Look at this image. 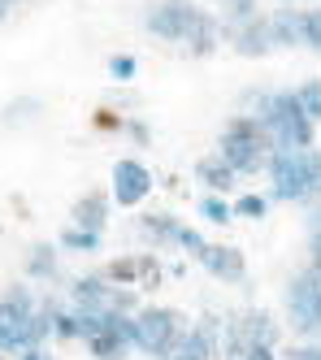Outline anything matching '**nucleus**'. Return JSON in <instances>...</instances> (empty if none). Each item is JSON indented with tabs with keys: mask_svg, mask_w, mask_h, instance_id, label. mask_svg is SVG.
<instances>
[{
	"mask_svg": "<svg viewBox=\"0 0 321 360\" xmlns=\"http://www.w3.org/2000/svg\"><path fill=\"white\" fill-rule=\"evenodd\" d=\"M308 5H321V0H308Z\"/></svg>",
	"mask_w": 321,
	"mask_h": 360,
	"instance_id": "c03bdc74",
	"label": "nucleus"
},
{
	"mask_svg": "<svg viewBox=\"0 0 321 360\" xmlns=\"http://www.w3.org/2000/svg\"><path fill=\"white\" fill-rule=\"evenodd\" d=\"M213 13L200 0H148L144 9V31L165 39V44H187Z\"/></svg>",
	"mask_w": 321,
	"mask_h": 360,
	"instance_id": "20e7f679",
	"label": "nucleus"
},
{
	"mask_svg": "<svg viewBox=\"0 0 321 360\" xmlns=\"http://www.w3.org/2000/svg\"><path fill=\"white\" fill-rule=\"evenodd\" d=\"M13 5H18V0H13Z\"/></svg>",
	"mask_w": 321,
	"mask_h": 360,
	"instance_id": "a18cd8bd",
	"label": "nucleus"
},
{
	"mask_svg": "<svg viewBox=\"0 0 321 360\" xmlns=\"http://www.w3.org/2000/svg\"><path fill=\"white\" fill-rule=\"evenodd\" d=\"M218 152H222V161L244 178V174H260V169H270V157H274V139L270 131L248 117V113H234L226 126H222V139H218Z\"/></svg>",
	"mask_w": 321,
	"mask_h": 360,
	"instance_id": "f257e3e1",
	"label": "nucleus"
},
{
	"mask_svg": "<svg viewBox=\"0 0 321 360\" xmlns=\"http://www.w3.org/2000/svg\"><path fill=\"white\" fill-rule=\"evenodd\" d=\"M26 274L31 278H57V248L52 243H35L26 256Z\"/></svg>",
	"mask_w": 321,
	"mask_h": 360,
	"instance_id": "aec40b11",
	"label": "nucleus"
},
{
	"mask_svg": "<svg viewBox=\"0 0 321 360\" xmlns=\"http://www.w3.org/2000/svg\"><path fill=\"white\" fill-rule=\"evenodd\" d=\"M160 278H165V269H160V256L139 252V291H156Z\"/></svg>",
	"mask_w": 321,
	"mask_h": 360,
	"instance_id": "a878e982",
	"label": "nucleus"
},
{
	"mask_svg": "<svg viewBox=\"0 0 321 360\" xmlns=\"http://www.w3.org/2000/svg\"><path fill=\"white\" fill-rule=\"evenodd\" d=\"M278 5H296V0H278Z\"/></svg>",
	"mask_w": 321,
	"mask_h": 360,
	"instance_id": "37998d69",
	"label": "nucleus"
},
{
	"mask_svg": "<svg viewBox=\"0 0 321 360\" xmlns=\"http://www.w3.org/2000/svg\"><path fill=\"white\" fill-rule=\"evenodd\" d=\"M122 209H135V204H144L152 195V169L139 165L135 157H122L113 161V191H109Z\"/></svg>",
	"mask_w": 321,
	"mask_h": 360,
	"instance_id": "6e6552de",
	"label": "nucleus"
},
{
	"mask_svg": "<svg viewBox=\"0 0 321 360\" xmlns=\"http://www.w3.org/2000/svg\"><path fill=\"white\" fill-rule=\"evenodd\" d=\"M122 131H126L130 139H135V143H148V139H152V131H148V126H144L139 117H126V126H122Z\"/></svg>",
	"mask_w": 321,
	"mask_h": 360,
	"instance_id": "72a5a7b5",
	"label": "nucleus"
},
{
	"mask_svg": "<svg viewBox=\"0 0 321 360\" xmlns=\"http://www.w3.org/2000/svg\"><path fill=\"white\" fill-rule=\"evenodd\" d=\"M308 252H313V256H321V226H317L313 235H308Z\"/></svg>",
	"mask_w": 321,
	"mask_h": 360,
	"instance_id": "ea45409f",
	"label": "nucleus"
},
{
	"mask_svg": "<svg viewBox=\"0 0 321 360\" xmlns=\"http://www.w3.org/2000/svg\"><path fill=\"white\" fill-rule=\"evenodd\" d=\"M109 209H113V195L109 191H83L70 209V226H83V230H104L109 226Z\"/></svg>",
	"mask_w": 321,
	"mask_h": 360,
	"instance_id": "f8f14e48",
	"label": "nucleus"
},
{
	"mask_svg": "<svg viewBox=\"0 0 321 360\" xmlns=\"http://www.w3.org/2000/svg\"><path fill=\"white\" fill-rule=\"evenodd\" d=\"M178 248H182L187 256H196V261H200V256L208 252V239L200 235V230H196V226H182V235H178Z\"/></svg>",
	"mask_w": 321,
	"mask_h": 360,
	"instance_id": "7c9ffc66",
	"label": "nucleus"
},
{
	"mask_svg": "<svg viewBox=\"0 0 321 360\" xmlns=\"http://www.w3.org/2000/svg\"><path fill=\"white\" fill-rule=\"evenodd\" d=\"M300 13H304V48L321 53V5H308Z\"/></svg>",
	"mask_w": 321,
	"mask_h": 360,
	"instance_id": "c756f323",
	"label": "nucleus"
},
{
	"mask_svg": "<svg viewBox=\"0 0 321 360\" xmlns=\"http://www.w3.org/2000/svg\"><path fill=\"white\" fill-rule=\"evenodd\" d=\"M244 360H282L270 343H248V352H244Z\"/></svg>",
	"mask_w": 321,
	"mask_h": 360,
	"instance_id": "c9c22d12",
	"label": "nucleus"
},
{
	"mask_svg": "<svg viewBox=\"0 0 321 360\" xmlns=\"http://www.w3.org/2000/svg\"><path fill=\"white\" fill-rule=\"evenodd\" d=\"M222 39H226V31H222V18L213 13V18L204 22V27H200V31H196L191 39H187V57L204 61V57H213V53H218V48H222Z\"/></svg>",
	"mask_w": 321,
	"mask_h": 360,
	"instance_id": "f3484780",
	"label": "nucleus"
},
{
	"mask_svg": "<svg viewBox=\"0 0 321 360\" xmlns=\"http://www.w3.org/2000/svg\"><path fill=\"white\" fill-rule=\"evenodd\" d=\"M9 13H13V0H0V22H5Z\"/></svg>",
	"mask_w": 321,
	"mask_h": 360,
	"instance_id": "a19ab883",
	"label": "nucleus"
},
{
	"mask_svg": "<svg viewBox=\"0 0 321 360\" xmlns=\"http://www.w3.org/2000/svg\"><path fill=\"white\" fill-rule=\"evenodd\" d=\"M87 352L96 356V360H126V352H130V343L122 339V334H113L109 326H104L96 339H87Z\"/></svg>",
	"mask_w": 321,
	"mask_h": 360,
	"instance_id": "6ab92c4d",
	"label": "nucleus"
},
{
	"mask_svg": "<svg viewBox=\"0 0 321 360\" xmlns=\"http://www.w3.org/2000/svg\"><path fill=\"white\" fill-rule=\"evenodd\" d=\"M96 126H100V131H122L126 117H118L113 109H100V113H96Z\"/></svg>",
	"mask_w": 321,
	"mask_h": 360,
	"instance_id": "f704fd0d",
	"label": "nucleus"
},
{
	"mask_svg": "<svg viewBox=\"0 0 321 360\" xmlns=\"http://www.w3.org/2000/svg\"><path fill=\"white\" fill-rule=\"evenodd\" d=\"M222 5V31H234V27H244V22L260 18V0H218Z\"/></svg>",
	"mask_w": 321,
	"mask_h": 360,
	"instance_id": "a211bd4d",
	"label": "nucleus"
},
{
	"mask_svg": "<svg viewBox=\"0 0 321 360\" xmlns=\"http://www.w3.org/2000/svg\"><path fill=\"white\" fill-rule=\"evenodd\" d=\"M226 44L234 48V57H244V61H260V57H270V53H274V31H270V13H260V18L244 22V27L226 31Z\"/></svg>",
	"mask_w": 321,
	"mask_h": 360,
	"instance_id": "1a4fd4ad",
	"label": "nucleus"
},
{
	"mask_svg": "<svg viewBox=\"0 0 321 360\" xmlns=\"http://www.w3.org/2000/svg\"><path fill=\"white\" fill-rule=\"evenodd\" d=\"M39 313V300L26 282H13L0 295V326H5V352H18L22 356V334L31 326V317Z\"/></svg>",
	"mask_w": 321,
	"mask_h": 360,
	"instance_id": "0eeeda50",
	"label": "nucleus"
},
{
	"mask_svg": "<svg viewBox=\"0 0 321 360\" xmlns=\"http://www.w3.org/2000/svg\"><path fill=\"white\" fill-rule=\"evenodd\" d=\"M270 31H274V48H304V13L296 5H278L270 13Z\"/></svg>",
	"mask_w": 321,
	"mask_h": 360,
	"instance_id": "4468645a",
	"label": "nucleus"
},
{
	"mask_svg": "<svg viewBox=\"0 0 321 360\" xmlns=\"http://www.w3.org/2000/svg\"><path fill=\"white\" fill-rule=\"evenodd\" d=\"M44 105L35 96H22V100H9L5 109H0V126H18V122H31L35 113H39Z\"/></svg>",
	"mask_w": 321,
	"mask_h": 360,
	"instance_id": "393cba45",
	"label": "nucleus"
},
{
	"mask_svg": "<svg viewBox=\"0 0 321 360\" xmlns=\"http://www.w3.org/2000/svg\"><path fill=\"white\" fill-rule=\"evenodd\" d=\"M187 330H191L187 313L165 308V304H144L135 313V352H144L152 360H170L174 347L187 339Z\"/></svg>",
	"mask_w": 321,
	"mask_h": 360,
	"instance_id": "f03ea898",
	"label": "nucleus"
},
{
	"mask_svg": "<svg viewBox=\"0 0 321 360\" xmlns=\"http://www.w3.org/2000/svg\"><path fill=\"white\" fill-rule=\"evenodd\" d=\"M234 217H239V221H265V217H270V195L244 191V195L234 200Z\"/></svg>",
	"mask_w": 321,
	"mask_h": 360,
	"instance_id": "b1692460",
	"label": "nucleus"
},
{
	"mask_svg": "<svg viewBox=\"0 0 321 360\" xmlns=\"http://www.w3.org/2000/svg\"><path fill=\"white\" fill-rule=\"evenodd\" d=\"M308 265H317V274H321V256H313V261H308Z\"/></svg>",
	"mask_w": 321,
	"mask_h": 360,
	"instance_id": "79ce46f5",
	"label": "nucleus"
},
{
	"mask_svg": "<svg viewBox=\"0 0 321 360\" xmlns=\"http://www.w3.org/2000/svg\"><path fill=\"white\" fill-rule=\"evenodd\" d=\"M265 131H270L274 148H313V135H317V122H308L304 105L296 91H274V105L265 117H256Z\"/></svg>",
	"mask_w": 321,
	"mask_h": 360,
	"instance_id": "423d86ee",
	"label": "nucleus"
},
{
	"mask_svg": "<svg viewBox=\"0 0 321 360\" xmlns=\"http://www.w3.org/2000/svg\"><path fill=\"white\" fill-rule=\"evenodd\" d=\"M139 291H130V287H113L109 291V313H130V317H135L139 313Z\"/></svg>",
	"mask_w": 321,
	"mask_h": 360,
	"instance_id": "cd10ccee",
	"label": "nucleus"
},
{
	"mask_svg": "<svg viewBox=\"0 0 321 360\" xmlns=\"http://www.w3.org/2000/svg\"><path fill=\"white\" fill-rule=\"evenodd\" d=\"M287 321H291L296 339L321 343V274H317V265H304L287 282Z\"/></svg>",
	"mask_w": 321,
	"mask_h": 360,
	"instance_id": "39448f33",
	"label": "nucleus"
},
{
	"mask_svg": "<svg viewBox=\"0 0 321 360\" xmlns=\"http://www.w3.org/2000/svg\"><path fill=\"white\" fill-rule=\"evenodd\" d=\"M296 96H300L308 122H321V79H304V83L296 87Z\"/></svg>",
	"mask_w": 321,
	"mask_h": 360,
	"instance_id": "bb28decb",
	"label": "nucleus"
},
{
	"mask_svg": "<svg viewBox=\"0 0 321 360\" xmlns=\"http://www.w3.org/2000/svg\"><path fill=\"white\" fill-rule=\"evenodd\" d=\"M109 291H113V282L104 274H83L70 282L74 308H87V313H109Z\"/></svg>",
	"mask_w": 321,
	"mask_h": 360,
	"instance_id": "9b49d317",
	"label": "nucleus"
},
{
	"mask_svg": "<svg viewBox=\"0 0 321 360\" xmlns=\"http://www.w3.org/2000/svg\"><path fill=\"white\" fill-rule=\"evenodd\" d=\"M308 221H313V230L321 226V195H313V200H308Z\"/></svg>",
	"mask_w": 321,
	"mask_h": 360,
	"instance_id": "4c0bfd02",
	"label": "nucleus"
},
{
	"mask_svg": "<svg viewBox=\"0 0 321 360\" xmlns=\"http://www.w3.org/2000/svg\"><path fill=\"white\" fill-rule=\"evenodd\" d=\"M196 209H200V217H204L208 226H230V221H234V204H230L226 195H213V191H208Z\"/></svg>",
	"mask_w": 321,
	"mask_h": 360,
	"instance_id": "412c9836",
	"label": "nucleus"
},
{
	"mask_svg": "<svg viewBox=\"0 0 321 360\" xmlns=\"http://www.w3.org/2000/svg\"><path fill=\"white\" fill-rule=\"evenodd\" d=\"M239 326H244L248 343H270V347H278V339H282V326L274 321L270 308H244V313H239Z\"/></svg>",
	"mask_w": 321,
	"mask_h": 360,
	"instance_id": "2eb2a0df",
	"label": "nucleus"
},
{
	"mask_svg": "<svg viewBox=\"0 0 321 360\" xmlns=\"http://www.w3.org/2000/svg\"><path fill=\"white\" fill-rule=\"evenodd\" d=\"M109 100H113V105H139V96H135V91H113Z\"/></svg>",
	"mask_w": 321,
	"mask_h": 360,
	"instance_id": "58836bf2",
	"label": "nucleus"
},
{
	"mask_svg": "<svg viewBox=\"0 0 321 360\" xmlns=\"http://www.w3.org/2000/svg\"><path fill=\"white\" fill-rule=\"evenodd\" d=\"M135 74H139V61L130 57V53L109 57V79H113V83H135Z\"/></svg>",
	"mask_w": 321,
	"mask_h": 360,
	"instance_id": "c85d7f7f",
	"label": "nucleus"
},
{
	"mask_svg": "<svg viewBox=\"0 0 321 360\" xmlns=\"http://www.w3.org/2000/svg\"><path fill=\"white\" fill-rule=\"evenodd\" d=\"M57 248L65 252H100V230H83V226H65Z\"/></svg>",
	"mask_w": 321,
	"mask_h": 360,
	"instance_id": "4be33fe9",
	"label": "nucleus"
},
{
	"mask_svg": "<svg viewBox=\"0 0 321 360\" xmlns=\"http://www.w3.org/2000/svg\"><path fill=\"white\" fill-rule=\"evenodd\" d=\"M52 339H78L74 308H57V330H52Z\"/></svg>",
	"mask_w": 321,
	"mask_h": 360,
	"instance_id": "2f4dec72",
	"label": "nucleus"
},
{
	"mask_svg": "<svg viewBox=\"0 0 321 360\" xmlns=\"http://www.w3.org/2000/svg\"><path fill=\"white\" fill-rule=\"evenodd\" d=\"M139 230H144V239L152 248H178V235H182V221L174 213H144L139 217Z\"/></svg>",
	"mask_w": 321,
	"mask_h": 360,
	"instance_id": "dca6fc26",
	"label": "nucleus"
},
{
	"mask_svg": "<svg viewBox=\"0 0 321 360\" xmlns=\"http://www.w3.org/2000/svg\"><path fill=\"white\" fill-rule=\"evenodd\" d=\"M191 174H196V183H200V187H208L213 195H226V191H234V187H239V174L222 161V152H204V157L196 161V169H191Z\"/></svg>",
	"mask_w": 321,
	"mask_h": 360,
	"instance_id": "ddd939ff",
	"label": "nucleus"
},
{
	"mask_svg": "<svg viewBox=\"0 0 321 360\" xmlns=\"http://www.w3.org/2000/svg\"><path fill=\"white\" fill-rule=\"evenodd\" d=\"M200 265L213 278H222V282H248V256L234 243H208V252L200 256Z\"/></svg>",
	"mask_w": 321,
	"mask_h": 360,
	"instance_id": "9d476101",
	"label": "nucleus"
},
{
	"mask_svg": "<svg viewBox=\"0 0 321 360\" xmlns=\"http://www.w3.org/2000/svg\"><path fill=\"white\" fill-rule=\"evenodd\" d=\"M18 360H57V356H52L48 347H31V352H22Z\"/></svg>",
	"mask_w": 321,
	"mask_h": 360,
	"instance_id": "e433bc0d",
	"label": "nucleus"
},
{
	"mask_svg": "<svg viewBox=\"0 0 321 360\" xmlns=\"http://www.w3.org/2000/svg\"><path fill=\"white\" fill-rule=\"evenodd\" d=\"M104 278H109L113 287H139V256H118V261H109Z\"/></svg>",
	"mask_w": 321,
	"mask_h": 360,
	"instance_id": "5701e85b",
	"label": "nucleus"
},
{
	"mask_svg": "<svg viewBox=\"0 0 321 360\" xmlns=\"http://www.w3.org/2000/svg\"><path fill=\"white\" fill-rule=\"evenodd\" d=\"M270 200H282V204H308L313 195H321V183L317 174L308 169V148H278L270 157Z\"/></svg>",
	"mask_w": 321,
	"mask_h": 360,
	"instance_id": "7ed1b4c3",
	"label": "nucleus"
},
{
	"mask_svg": "<svg viewBox=\"0 0 321 360\" xmlns=\"http://www.w3.org/2000/svg\"><path fill=\"white\" fill-rule=\"evenodd\" d=\"M282 360H321V343H300V347H287Z\"/></svg>",
	"mask_w": 321,
	"mask_h": 360,
	"instance_id": "473e14b6",
	"label": "nucleus"
}]
</instances>
